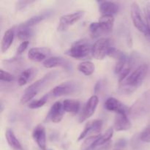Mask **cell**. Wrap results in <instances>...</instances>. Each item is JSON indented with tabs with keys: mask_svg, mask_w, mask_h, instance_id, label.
I'll use <instances>...</instances> for the list:
<instances>
[{
	"mask_svg": "<svg viewBox=\"0 0 150 150\" xmlns=\"http://www.w3.org/2000/svg\"><path fill=\"white\" fill-rule=\"evenodd\" d=\"M148 73V66L143 64L136 67L123 81L120 83L122 93L130 94L138 89L143 83Z\"/></svg>",
	"mask_w": 150,
	"mask_h": 150,
	"instance_id": "cell-1",
	"label": "cell"
},
{
	"mask_svg": "<svg viewBox=\"0 0 150 150\" xmlns=\"http://www.w3.org/2000/svg\"><path fill=\"white\" fill-rule=\"evenodd\" d=\"M130 16L135 27L144 35L145 38L150 42V24L147 18H145L137 2L132 3L130 7Z\"/></svg>",
	"mask_w": 150,
	"mask_h": 150,
	"instance_id": "cell-2",
	"label": "cell"
},
{
	"mask_svg": "<svg viewBox=\"0 0 150 150\" xmlns=\"http://www.w3.org/2000/svg\"><path fill=\"white\" fill-rule=\"evenodd\" d=\"M114 24V18L110 15H102L98 22L89 25V32L92 38H98L103 35L112 31Z\"/></svg>",
	"mask_w": 150,
	"mask_h": 150,
	"instance_id": "cell-3",
	"label": "cell"
},
{
	"mask_svg": "<svg viewBox=\"0 0 150 150\" xmlns=\"http://www.w3.org/2000/svg\"><path fill=\"white\" fill-rule=\"evenodd\" d=\"M57 76V73L56 72H52V73H49L44 76L42 79H40L39 80L36 81L35 83L31 84L30 86H28L26 89H25L23 95H22L21 98V103L22 104H26L27 103L30 102L35 96L47 84L49 81H51L52 79L56 78Z\"/></svg>",
	"mask_w": 150,
	"mask_h": 150,
	"instance_id": "cell-4",
	"label": "cell"
},
{
	"mask_svg": "<svg viewBox=\"0 0 150 150\" xmlns=\"http://www.w3.org/2000/svg\"><path fill=\"white\" fill-rule=\"evenodd\" d=\"M150 113V89L137 99L129 108L128 114L133 119L141 118Z\"/></svg>",
	"mask_w": 150,
	"mask_h": 150,
	"instance_id": "cell-5",
	"label": "cell"
},
{
	"mask_svg": "<svg viewBox=\"0 0 150 150\" xmlns=\"http://www.w3.org/2000/svg\"><path fill=\"white\" fill-rule=\"evenodd\" d=\"M92 45L86 39H81L75 42L65 54L77 59H85L92 54Z\"/></svg>",
	"mask_w": 150,
	"mask_h": 150,
	"instance_id": "cell-6",
	"label": "cell"
},
{
	"mask_svg": "<svg viewBox=\"0 0 150 150\" xmlns=\"http://www.w3.org/2000/svg\"><path fill=\"white\" fill-rule=\"evenodd\" d=\"M112 48L111 41L108 38H100L92 45V55L98 60H102L108 55L110 49Z\"/></svg>",
	"mask_w": 150,
	"mask_h": 150,
	"instance_id": "cell-7",
	"label": "cell"
},
{
	"mask_svg": "<svg viewBox=\"0 0 150 150\" xmlns=\"http://www.w3.org/2000/svg\"><path fill=\"white\" fill-rule=\"evenodd\" d=\"M79 89V85L76 81H65L57 85L49 92L50 96L61 97L72 95Z\"/></svg>",
	"mask_w": 150,
	"mask_h": 150,
	"instance_id": "cell-8",
	"label": "cell"
},
{
	"mask_svg": "<svg viewBox=\"0 0 150 150\" xmlns=\"http://www.w3.org/2000/svg\"><path fill=\"white\" fill-rule=\"evenodd\" d=\"M84 14V11L79 10V11L74 12V13L64 15L60 18L57 30L59 32H64V31L67 30L70 26H73L75 23H77L79 20H81L83 17Z\"/></svg>",
	"mask_w": 150,
	"mask_h": 150,
	"instance_id": "cell-9",
	"label": "cell"
},
{
	"mask_svg": "<svg viewBox=\"0 0 150 150\" xmlns=\"http://www.w3.org/2000/svg\"><path fill=\"white\" fill-rule=\"evenodd\" d=\"M98 103H99V99H98V97L97 95H92V97H90L83 106V109H82L80 117H79V122H83L86 120H88L89 117H92L94 113L95 112V110L98 107Z\"/></svg>",
	"mask_w": 150,
	"mask_h": 150,
	"instance_id": "cell-10",
	"label": "cell"
},
{
	"mask_svg": "<svg viewBox=\"0 0 150 150\" xmlns=\"http://www.w3.org/2000/svg\"><path fill=\"white\" fill-rule=\"evenodd\" d=\"M65 111L63 109L62 103L59 101L54 103L50 108L45 118V121H51L54 123H59L62 120Z\"/></svg>",
	"mask_w": 150,
	"mask_h": 150,
	"instance_id": "cell-11",
	"label": "cell"
},
{
	"mask_svg": "<svg viewBox=\"0 0 150 150\" xmlns=\"http://www.w3.org/2000/svg\"><path fill=\"white\" fill-rule=\"evenodd\" d=\"M102 126L103 122L100 120H95L88 122L86 125H85L83 130L79 135V138H78V142L83 140L90 133L91 134H93V133L94 134H95V133L97 134V133H98L100 131Z\"/></svg>",
	"mask_w": 150,
	"mask_h": 150,
	"instance_id": "cell-12",
	"label": "cell"
},
{
	"mask_svg": "<svg viewBox=\"0 0 150 150\" xmlns=\"http://www.w3.org/2000/svg\"><path fill=\"white\" fill-rule=\"evenodd\" d=\"M105 109L109 111L117 114H127L129 112V109L125 105L122 103L121 101L116 99L114 98H109L105 100Z\"/></svg>",
	"mask_w": 150,
	"mask_h": 150,
	"instance_id": "cell-13",
	"label": "cell"
},
{
	"mask_svg": "<svg viewBox=\"0 0 150 150\" xmlns=\"http://www.w3.org/2000/svg\"><path fill=\"white\" fill-rule=\"evenodd\" d=\"M51 51L46 48H32L28 52V58L33 62H40L49 58Z\"/></svg>",
	"mask_w": 150,
	"mask_h": 150,
	"instance_id": "cell-14",
	"label": "cell"
},
{
	"mask_svg": "<svg viewBox=\"0 0 150 150\" xmlns=\"http://www.w3.org/2000/svg\"><path fill=\"white\" fill-rule=\"evenodd\" d=\"M32 137L40 149L46 150V133L45 127L42 125H38L35 127Z\"/></svg>",
	"mask_w": 150,
	"mask_h": 150,
	"instance_id": "cell-15",
	"label": "cell"
},
{
	"mask_svg": "<svg viewBox=\"0 0 150 150\" xmlns=\"http://www.w3.org/2000/svg\"><path fill=\"white\" fill-rule=\"evenodd\" d=\"M42 65L45 68H53V67H63L67 70H70L71 68V64L68 60L59 57H49L42 62Z\"/></svg>",
	"mask_w": 150,
	"mask_h": 150,
	"instance_id": "cell-16",
	"label": "cell"
},
{
	"mask_svg": "<svg viewBox=\"0 0 150 150\" xmlns=\"http://www.w3.org/2000/svg\"><path fill=\"white\" fill-rule=\"evenodd\" d=\"M114 127L117 131H125L130 130L131 123L127 114H117L114 119Z\"/></svg>",
	"mask_w": 150,
	"mask_h": 150,
	"instance_id": "cell-17",
	"label": "cell"
},
{
	"mask_svg": "<svg viewBox=\"0 0 150 150\" xmlns=\"http://www.w3.org/2000/svg\"><path fill=\"white\" fill-rule=\"evenodd\" d=\"M100 4V11L102 15H113L116 14L119 10V6L114 1H103L98 2Z\"/></svg>",
	"mask_w": 150,
	"mask_h": 150,
	"instance_id": "cell-18",
	"label": "cell"
},
{
	"mask_svg": "<svg viewBox=\"0 0 150 150\" xmlns=\"http://www.w3.org/2000/svg\"><path fill=\"white\" fill-rule=\"evenodd\" d=\"M15 37V29L14 28H10L7 29L4 34L2 40L1 42V51L2 53H5L10 48L13 44V40Z\"/></svg>",
	"mask_w": 150,
	"mask_h": 150,
	"instance_id": "cell-19",
	"label": "cell"
},
{
	"mask_svg": "<svg viewBox=\"0 0 150 150\" xmlns=\"http://www.w3.org/2000/svg\"><path fill=\"white\" fill-rule=\"evenodd\" d=\"M5 138L9 146L13 150H23L22 144L11 129H7L5 132Z\"/></svg>",
	"mask_w": 150,
	"mask_h": 150,
	"instance_id": "cell-20",
	"label": "cell"
},
{
	"mask_svg": "<svg viewBox=\"0 0 150 150\" xmlns=\"http://www.w3.org/2000/svg\"><path fill=\"white\" fill-rule=\"evenodd\" d=\"M63 109L65 112L70 113L72 114H76L80 110V102L77 100L67 99L62 103Z\"/></svg>",
	"mask_w": 150,
	"mask_h": 150,
	"instance_id": "cell-21",
	"label": "cell"
},
{
	"mask_svg": "<svg viewBox=\"0 0 150 150\" xmlns=\"http://www.w3.org/2000/svg\"><path fill=\"white\" fill-rule=\"evenodd\" d=\"M36 70L33 68H28L23 70L19 76L18 79V83L20 86H24L29 81H30L35 76Z\"/></svg>",
	"mask_w": 150,
	"mask_h": 150,
	"instance_id": "cell-22",
	"label": "cell"
},
{
	"mask_svg": "<svg viewBox=\"0 0 150 150\" xmlns=\"http://www.w3.org/2000/svg\"><path fill=\"white\" fill-rule=\"evenodd\" d=\"M78 70L86 76H91L95 70V66L93 62L90 61H84L78 65Z\"/></svg>",
	"mask_w": 150,
	"mask_h": 150,
	"instance_id": "cell-23",
	"label": "cell"
},
{
	"mask_svg": "<svg viewBox=\"0 0 150 150\" xmlns=\"http://www.w3.org/2000/svg\"><path fill=\"white\" fill-rule=\"evenodd\" d=\"M113 134H114V129L112 127H110L106 130V132L104 134L100 135L99 139L96 141L95 144V149H96L99 146L109 142L111 141V138H112Z\"/></svg>",
	"mask_w": 150,
	"mask_h": 150,
	"instance_id": "cell-24",
	"label": "cell"
},
{
	"mask_svg": "<svg viewBox=\"0 0 150 150\" xmlns=\"http://www.w3.org/2000/svg\"><path fill=\"white\" fill-rule=\"evenodd\" d=\"M32 35H33V32L32 29H30V28L22 27L19 26L17 32V36L18 38L22 42L29 41V39L32 36Z\"/></svg>",
	"mask_w": 150,
	"mask_h": 150,
	"instance_id": "cell-25",
	"label": "cell"
},
{
	"mask_svg": "<svg viewBox=\"0 0 150 150\" xmlns=\"http://www.w3.org/2000/svg\"><path fill=\"white\" fill-rule=\"evenodd\" d=\"M45 18H46V16H45V14L38 15V16H33V17L30 18L28 19V20L26 21L25 22H23V23H21V24L20 25V26H22V27L30 28L32 27V26L39 23L40 22H41L42 21H43Z\"/></svg>",
	"mask_w": 150,
	"mask_h": 150,
	"instance_id": "cell-26",
	"label": "cell"
},
{
	"mask_svg": "<svg viewBox=\"0 0 150 150\" xmlns=\"http://www.w3.org/2000/svg\"><path fill=\"white\" fill-rule=\"evenodd\" d=\"M100 135H94L88 137L82 144L81 150H95V144Z\"/></svg>",
	"mask_w": 150,
	"mask_h": 150,
	"instance_id": "cell-27",
	"label": "cell"
},
{
	"mask_svg": "<svg viewBox=\"0 0 150 150\" xmlns=\"http://www.w3.org/2000/svg\"><path fill=\"white\" fill-rule=\"evenodd\" d=\"M49 97V94H47V95H44L42 98H41L40 99L31 101L29 103V105H28V107L29 108H31V109H37V108H41V107H42L46 103Z\"/></svg>",
	"mask_w": 150,
	"mask_h": 150,
	"instance_id": "cell-28",
	"label": "cell"
},
{
	"mask_svg": "<svg viewBox=\"0 0 150 150\" xmlns=\"http://www.w3.org/2000/svg\"><path fill=\"white\" fill-rule=\"evenodd\" d=\"M108 57H111V58L114 59H116L117 60V62L127 58V56H126L122 51H120V50L117 49V48H114V47H112V48L110 49V51L109 53H108Z\"/></svg>",
	"mask_w": 150,
	"mask_h": 150,
	"instance_id": "cell-29",
	"label": "cell"
},
{
	"mask_svg": "<svg viewBox=\"0 0 150 150\" xmlns=\"http://www.w3.org/2000/svg\"><path fill=\"white\" fill-rule=\"evenodd\" d=\"M14 79H15L14 76L12 75L11 73L2 70V69L0 70V80H1V81L12 82L14 81Z\"/></svg>",
	"mask_w": 150,
	"mask_h": 150,
	"instance_id": "cell-30",
	"label": "cell"
},
{
	"mask_svg": "<svg viewBox=\"0 0 150 150\" xmlns=\"http://www.w3.org/2000/svg\"><path fill=\"white\" fill-rule=\"evenodd\" d=\"M139 140L146 143H150V125L144 129L139 135Z\"/></svg>",
	"mask_w": 150,
	"mask_h": 150,
	"instance_id": "cell-31",
	"label": "cell"
},
{
	"mask_svg": "<svg viewBox=\"0 0 150 150\" xmlns=\"http://www.w3.org/2000/svg\"><path fill=\"white\" fill-rule=\"evenodd\" d=\"M29 41H24V42H22L17 48L18 55H20V54H21L22 53L24 52V51H26V48H27V47L29 46Z\"/></svg>",
	"mask_w": 150,
	"mask_h": 150,
	"instance_id": "cell-32",
	"label": "cell"
},
{
	"mask_svg": "<svg viewBox=\"0 0 150 150\" xmlns=\"http://www.w3.org/2000/svg\"><path fill=\"white\" fill-rule=\"evenodd\" d=\"M34 1H18L16 2V10H21V9L24 8L26 7V6H28L29 4H32L33 3Z\"/></svg>",
	"mask_w": 150,
	"mask_h": 150,
	"instance_id": "cell-33",
	"label": "cell"
},
{
	"mask_svg": "<svg viewBox=\"0 0 150 150\" xmlns=\"http://www.w3.org/2000/svg\"><path fill=\"white\" fill-rule=\"evenodd\" d=\"M126 145H127V140H126L125 139H119L115 144L116 149H119L125 147Z\"/></svg>",
	"mask_w": 150,
	"mask_h": 150,
	"instance_id": "cell-34",
	"label": "cell"
},
{
	"mask_svg": "<svg viewBox=\"0 0 150 150\" xmlns=\"http://www.w3.org/2000/svg\"><path fill=\"white\" fill-rule=\"evenodd\" d=\"M111 147V141H110V142H108V143L99 146V147L97 149V150H110Z\"/></svg>",
	"mask_w": 150,
	"mask_h": 150,
	"instance_id": "cell-35",
	"label": "cell"
},
{
	"mask_svg": "<svg viewBox=\"0 0 150 150\" xmlns=\"http://www.w3.org/2000/svg\"><path fill=\"white\" fill-rule=\"evenodd\" d=\"M146 14L148 21L150 22V2L147 3L146 5Z\"/></svg>",
	"mask_w": 150,
	"mask_h": 150,
	"instance_id": "cell-36",
	"label": "cell"
},
{
	"mask_svg": "<svg viewBox=\"0 0 150 150\" xmlns=\"http://www.w3.org/2000/svg\"><path fill=\"white\" fill-rule=\"evenodd\" d=\"M3 111V104H2V102H1V112H2Z\"/></svg>",
	"mask_w": 150,
	"mask_h": 150,
	"instance_id": "cell-37",
	"label": "cell"
},
{
	"mask_svg": "<svg viewBox=\"0 0 150 150\" xmlns=\"http://www.w3.org/2000/svg\"><path fill=\"white\" fill-rule=\"evenodd\" d=\"M114 150H121V149H114Z\"/></svg>",
	"mask_w": 150,
	"mask_h": 150,
	"instance_id": "cell-38",
	"label": "cell"
},
{
	"mask_svg": "<svg viewBox=\"0 0 150 150\" xmlns=\"http://www.w3.org/2000/svg\"><path fill=\"white\" fill-rule=\"evenodd\" d=\"M49 150H53V149H49Z\"/></svg>",
	"mask_w": 150,
	"mask_h": 150,
	"instance_id": "cell-39",
	"label": "cell"
}]
</instances>
